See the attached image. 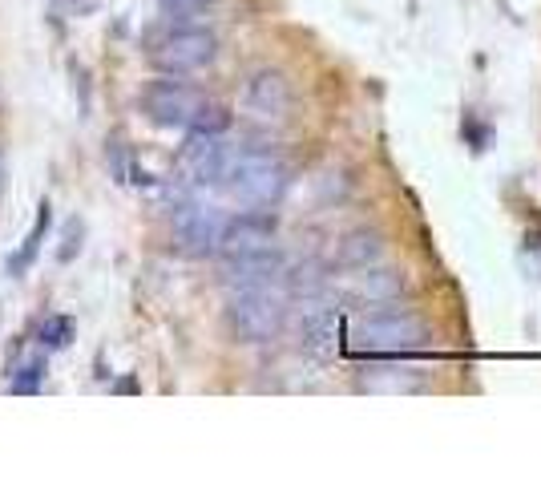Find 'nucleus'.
Here are the masks:
<instances>
[{"instance_id":"20e7f679","label":"nucleus","mask_w":541,"mask_h":485,"mask_svg":"<svg viewBox=\"0 0 541 485\" xmlns=\"http://www.w3.org/2000/svg\"><path fill=\"white\" fill-rule=\"evenodd\" d=\"M432 336H428V324L404 308H384V312H368L352 324L348 332V348L356 352H372V356H404V352H416L424 348Z\"/></svg>"},{"instance_id":"423d86ee","label":"nucleus","mask_w":541,"mask_h":485,"mask_svg":"<svg viewBox=\"0 0 541 485\" xmlns=\"http://www.w3.org/2000/svg\"><path fill=\"white\" fill-rule=\"evenodd\" d=\"M223 227H227V215L214 207V203L186 199V203L174 207V243L190 259H206V255L219 251Z\"/></svg>"},{"instance_id":"9b49d317","label":"nucleus","mask_w":541,"mask_h":485,"mask_svg":"<svg viewBox=\"0 0 541 485\" xmlns=\"http://www.w3.org/2000/svg\"><path fill=\"white\" fill-rule=\"evenodd\" d=\"M271 239H275V219H267L259 211H247L239 219H227L223 239H219V255L231 259V255L263 251V247H271Z\"/></svg>"},{"instance_id":"0eeeda50","label":"nucleus","mask_w":541,"mask_h":485,"mask_svg":"<svg viewBox=\"0 0 541 485\" xmlns=\"http://www.w3.org/2000/svg\"><path fill=\"white\" fill-rule=\"evenodd\" d=\"M227 154H231V146L223 142V134L190 130L186 146L178 150V166H182V174H186L194 186H219L223 166H227Z\"/></svg>"},{"instance_id":"9d476101","label":"nucleus","mask_w":541,"mask_h":485,"mask_svg":"<svg viewBox=\"0 0 541 485\" xmlns=\"http://www.w3.org/2000/svg\"><path fill=\"white\" fill-rule=\"evenodd\" d=\"M247 110L263 122H283L287 110H291V85L283 73L275 69H263L247 81Z\"/></svg>"},{"instance_id":"f03ea898","label":"nucleus","mask_w":541,"mask_h":485,"mask_svg":"<svg viewBox=\"0 0 541 485\" xmlns=\"http://www.w3.org/2000/svg\"><path fill=\"white\" fill-rule=\"evenodd\" d=\"M219 190L231 194L239 207L263 211L275 207L287 190V166L271 154V150H255V146H231Z\"/></svg>"},{"instance_id":"ddd939ff","label":"nucleus","mask_w":541,"mask_h":485,"mask_svg":"<svg viewBox=\"0 0 541 485\" xmlns=\"http://www.w3.org/2000/svg\"><path fill=\"white\" fill-rule=\"evenodd\" d=\"M424 372L420 368H404V364H368L360 384L372 388V393H412L420 388Z\"/></svg>"},{"instance_id":"4468645a","label":"nucleus","mask_w":541,"mask_h":485,"mask_svg":"<svg viewBox=\"0 0 541 485\" xmlns=\"http://www.w3.org/2000/svg\"><path fill=\"white\" fill-rule=\"evenodd\" d=\"M380 259H384V235H380V231L360 227V231L344 235V243H340V263H344V267L360 271V267H372V263H380Z\"/></svg>"},{"instance_id":"a211bd4d","label":"nucleus","mask_w":541,"mask_h":485,"mask_svg":"<svg viewBox=\"0 0 541 485\" xmlns=\"http://www.w3.org/2000/svg\"><path fill=\"white\" fill-rule=\"evenodd\" d=\"M202 9H206V0H162V13L174 17V21L194 17V13H202Z\"/></svg>"},{"instance_id":"7ed1b4c3","label":"nucleus","mask_w":541,"mask_h":485,"mask_svg":"<svg viewBox=\"0 0 541 485\" xmlns=\"http://www.w3.org/2000/svg\"><path fill=\"white\" fill-rule=\"evenodd\" d=\"M227 320H231V332L243 344H271L283 332V324H287V291H283V279L231 287Z\"/></svg>"},{"instance_id":"dca6fc26","label":"nucleus","mask_w":541,"mask_h":485,"mask_svg":"<svg viewBox=\"0 0 541 485\" xmlns=\"http://www.w3.org/2000/svg\"><path fill=\"white\" fill-rule=\"evenodd\" d=\"M73 336H77V324H73V316H49L45 324H41V332H37V340L45 344V348H69L73 344Z\"/></svg>"},{"instance_id":"39448f33","label":"nucleus","mask_w":541,"mask_h":485,"mask_svg":"<svg viewBox=\"0 0 541 485\" xmlns=\"http://www.w3.org/2000/svg\"><path fill=\"white\" fill-rule=\"evenodd\" d=\"M214 57H219V37H214L210 29H170L154 49H150V61L154 69L170 73V77H182V73H198L206 69Z\"/></svg>"},{"instance_id":"6ab92c4d","label":"nucleus","mask_w":541,"mask_h":485,"mask_svg":"<svg viewBox=\"0 0 541 485\" xmlns=\"http://www.w3.org/2000/svg\"><path fill=\"white\" fill-rule=\"evenodd\" d=\"M0 194H5V158H0Z\"/></svg>"},{"instance_id":"f8f14e48","label":"nucleus","mask_w":541,"mask_h":485,"mask_svg":"<svg viewBox=\"0 0 541 485\" xmlns=\"http://www.w3.org/2000/svg\"><path fill=\"white\" fill-rule=\"evenodd\" d=\"M287 263L275 247H263V251H247V255H231L227 259V283L231 287H247V283H275L283 279Z\"/></svg>"},{"instance_id":"1a4fd4ad","label":"nucleus","mask_w":541,"mask_h":485,"mask_svg":"<svg viewBox=\"0 0 541 485\" xmlns=\"http://www.w3.org/2000/svg\"><path fill=\"white\" fill-rule=\"evenodd\" d=\"M404 287H408L404 271H392V267L372 263V267H360V275H352L348 296L360 308H388V304H396L404 296Z\"/></svg>"},{"instance_id":"6e6552de","label":"nucleus","mask_w":541,"mask_h":485,"mask_svg":"<svg viewBox=\"0 0 541 485\" xmlns=\"http://www.w3.org/2000/svg\"><path fill=\"white\" fill-rule=\"evenodd\" d=\"M340 308L323 296H307L299 304V344L311 352V356H328L340 340Z\"/></svg>"},{"instance_id":"f3484780","label":"nucleus","mask_w":541,"mask_h":485,"mask_svg":"<svg viewBox=\"0 0 541 485\" xmlns=\"http://www.w3.org/2000/svg\"><path fill=\"white\" fill-rule=\"evenodd\" d=\"M41 380H45V364H41V360H33V364H25V368H21V376L13 380V388H17V393H37Z\"/></svg>"},{"instance_id":"f257e3e1","label":"nucleus","mask_w":541,"mask_h":485,"mask_svg":"<svg viewBox=\"0 0 541 485\" xmlns=\"http://www.w3.org/2000/svg\"><path fill=\"white\" fill-rule=\"evenodd\" d=\"M142 114L154 126L166 130H202V134H223L231 126V114L210 102L206 93L182 81H150L142 89Z\"/></svg>"},{"instance_id":"2eb2a0df","label":"nucleus","mask_w":541,"mask_h":485,"mask_svg":"<svg viewBox=\"0 0 541 485\" xmlns=\"http://www.w3.org/2000/svg\"><path fill=\"white\" fill-rule=\"evenodd\" d=\"M45 231H49V203H41V215H37V227L25 235V243H21V251L9 259V267H13V275H21L33 259H37V251H41V239H45Z\"/></svg>"}]
</instances>
